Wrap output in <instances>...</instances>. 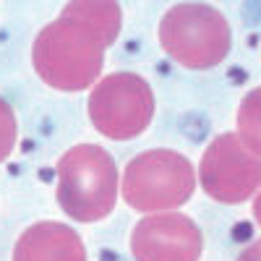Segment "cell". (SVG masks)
<instances>
[{
	"label": "cell",
	"mask_w": 261,
	"mask_h": 261,
	"mask_svg": "<svg viewBox=\"0 0 261 261\" xmlns=\"http://www.w3.org/2000/svg\"><path fill=\"white\" fill-rule=\"evenodd\" d=\"M238 261H261V241H256V243H251L246 251H241Z\"/></svg>",
	"instance_id": "8fae6325"
},
{
	"label": "cell",
	"mask_w": 261,
	"mask_h": 261,
	"mask_svg": "<svg viewBox=\"0 0 261 261\" xmlns=\"http://www.w3.org/2000/svg\"><path fill=\"white\" fill-rule=\"evenodd\" d=\"M120 32V6L76 0L34 39L32 60L39 79L60 92H81L102 73L105 50Z\"/></svg>",
	"instance_id": "6da1fadb"
},
{
	"label": "cell",
	"mask_w": 261,
	"mask_h": 261,
	"mask_svg": "<svg viewBox=\"0 0 261 261\" xmlns=\"http://www.w3.org/2000/svg\"><path fill=\"white\" fill-rule=\"evenodd\" d=\"M201 251V230L178 212L149 214L130 232V253L136 261H199Z\"/></svg>",
	"instance_id": "52a82bcc"
},
{
	"label": "cell",
	"mask_w": 261,
	"mask_h": 261,
	"mask_svg": "<svg viewBox=\"0 0 261 261\" xmlns=\"http://www.w3.org/2000/svg\"><path fill=\"white\" fill-rule=\"evenodd\" d=\"M16 115L11 110V105L0 97V162H6L11 157V151L16 146Z\"/></svg>",
	"instance_id": "30bf717a"
},
{
	"label": "cell",
	"mask_w": 261,
	"mask_h": 261,
	"mask_svg": "<svg viewBox=\"0 0 261 261\" xmlns=\"http://www.w3.org/2000/svg\"><path fill=\"white\" fill-rule=\"evenodd\" d=\"M118 167L102 146L79 144L58 162V204L79 222H99L115 209Z\"/></svg>",
	"instance_id": "7a4b0ae2"
},
{
	"label": "cell",
	"mask_w": 261,
	"mask_h": 261,
	"mask_svg": "<svg viewBox=\"0 0 261 261\" xmlns=\"http://www.w3.org/2000/svg\"><path fill=\"white\" fill-rule=\"evenodd\" d=\"M154 94L136 73H110L89 94V120L102 136L128 141L136 139L151 123Z\"/></svg>",
	"instance_id": "5b68a950"
},
{
	"label": "cell",
	"mask_w": 261,
	"mask_h": 261,
	"mask_svg": "<svg viewBox=\"0 0 261 261\" xmlns=\"http://www.w3.org/2000/svg\"><path fill=\"white\" fill-rule=\"evenodd\" d=\"M196 188L193 165L172 149H151L130 160L123 175V199L136 212H167L186 204Z\"/></svg>",
	"instance_id": "277c9868"
},
{
	"label": "cell",
	"mask_w": 261,
	"mask_h": 261,
	"mask_svg": "<svg viewBox=\"0 0 261 261\" xmlns=\"http://www.w3.org/2000/svg\"><path fill=\"white\" fill-rule=\"evenodd\" d=\"M13 261H86V251L73 227L39 222L21 232Z\"/></svg>",
	"instance_id": "ba28073f"
},
{
	"label": "cell",
	"mask_w": 261,
	"mask_h": 261,
	"mask_svg": "<svg viewBox=\"0 0 261 261\" xmlns=\"http://www.w3.org/2000/svg\"><path fill=\"white\" fill-rule=\"evenodd\" d=\"M238 136L261 157V86L251 89L238 107Z\"/></svg>",
	"instance_id": "9c48e42d"
},
{
	"label": "cell",
	"mask_w": 261,
	"mask_h": 261,
	"mask_svg": "<svg viewBox=\"0 0 261 261\" xmlns=\"http://www.w3.org/2000/svg\"><path fill=\"white\" fill-rule=\"evenodd\" d=\"M199 180L214 201L241 204L261 186V157L238 134H222L206 146Z\"/></svg>",
	"instance_id": "8992f818"
},
{
	"label": "cell",
	"mask_w": 261,
	"mask_h": 261,
	"mask_svg": "<svg viewBox=\"0 0 261 261\" xmlns=\"http://www.w3.org/2000/svg\"><path fill=\"white\" fill-rule=\"evenodd\" d=\"M227 18L206 3H178L160 21V45L180 65L204 71L222 63L230 53Z\"/></svg>",
	"instance_id": "3957f363"
},
{
	"label": "cell",
	"mask_w": 261,
	"mask_h": 261,
	"mask_svg": "<svg viewBox=\"0 0 261 261\" xmlns=\"http://www.w3.org/2000/svg\"><path fill=\"white\" fill-rule=\"evenodd\" d=\"M253 217H256V222H258V227H261V193L253 199Z\"/></svg>",
	"instance_id": "7c38bea8"
}]
</instances>
